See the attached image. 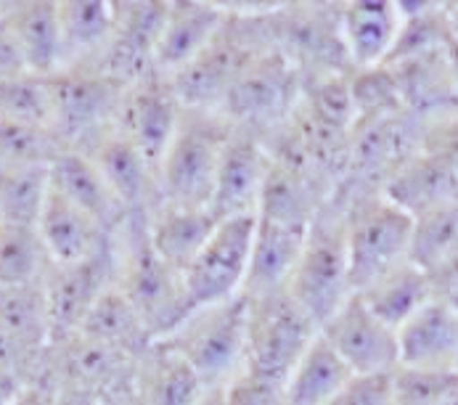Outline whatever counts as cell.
<instances>
[{
    "label": "cell",
    "mask_w": 458,
    "mask_h": 405,
    "mask_svg": "<svg viewBox=\"0 0 458 405\" xmlns=\"http://www.w3.org/2000/svg\"><path fill=\"white\" fill-rule=\"evenodd\" d=\"M247 313L244 297L197 308L162 342L197 371L207 390L228 387L247 368Z\"/></svg>",
    "instance_id": "obj_6"
},
{
    "label": "cell",
    "mask_w": 458,
    "mask_h": 405,
    "mask_svg": "<svg viewBox=\"0 0 458 405\" xmlns=\"http://www.w3.org/2000/svg\"><path fill=\"white\" fill-rule=\"evenodd\" d=\"M321 337L355 376L394 374L400 368L397 332L360 300V294H352L328 318L321 326Z\"/></svg>",
    "instance_id": "obj_13"
},
{
    "label": "cell",
    "mask_w": 458,
    "mask_h": 405,
    "mask_svg": "<svg viewBox=\"0 0 458 405\" xmlns=\"http://www.w3.org/2000/svg\"><path fill=\"white\" fill-rule=\"evenodd\" d=\"M204 395L197 371L167 342H154L138 358L132 398L140 405H199Z\"/></svg>",
    "instance_id": "obj_26"
},
{
    "label": "cell",
    "mask_w": 458,
    "mask_h": 405,
    "mask_svg": "<svg viewBox=\"0 0 458 405\" xmlns=\"http://www.w3.org/2000/svg\"><path fill=\"white\" fill-rule=\"evenodd\" d=\"M350 93H352V101H355L358 122L371 120V117L405 112L390 67L355 69L350 74Z\"/></svg>",
    "instance_id": "obj_40"
},
{
    "label": "cell",
    "mask_w": 458,
    "mask_h": 405,
    "mask_svg": "<svg viewBox=\"0 0 458 405\" xmlns=\"http://www.w3.org/2000/svg\"><path fill=\"white\" fill-rule=\"evenodd\" d=\"M443 302H448V305H451V308H454V310H456V313H458V291H454V294H448V297H443Z\"/></svg>",
    "instance_id": "obj_52"
},
{
    "label": "cell",
    "mask_w": 458,
    "mask_h": 405,
    "mask_svg": "<svg viewBox=\"0 0 458 405\" xmlns=\"http://www.w3.org/2000/svg\"><path fill=\"white\" fill-rule=\"evenodd\" d=\"M355 294H360V300L394 332H400L419 310L437 300L432 275L413 260L394 266Z\"/></svg>",
    "instance_id": "obj_32"
},
{
    "label": "cell",
    "mask_w": 458,
    "mask_h": 405,
    "mask_svg": "<svg viewBox=\"0 0 458 405\" xmlns=\"http://www.w3.org/2000/svg\"><path fill=\"white\" fill-rule=\"evenodd\" d=\"M0 120L54 128L51 74L21 72L0 80Z\"/></svg>",
    "instance_id": "obj_38"
},
{
    "label": "cell",
    "mask_w": 458,
    "mask_h": 405,
    "mask_svg": "<svg viewBox=\"0 0 458 405\" xmlns=\"http://www.w3.org/2000/svg\"><path fill=\"white\" fill-rule=\"evenodd\" d=\"M48 194H51V167L0 173V220L38 228Z\"/></svg>",
    "instance_id": "obj_37"
},
{
    "label": "cell",
    "mask_w": 458,
    "mask_h": 405,
    "mask_svg": "<svg viewBox=\"0 0 458 405\" xmlns=\"http://www.w3.org/2000/svg\"><path fill=\"white\" fill-rule=\"evenodd\" d=\"M331 405H397L393 374L352 376Z\"/></svg>",
    "instance_id": "obj_42"
},
{
    "label": "cell",
    "mask_w": 458,
    "mask_h": 405,
    "mask_svg": "<svg viewBox=\"0 0 458 405\" xmlns=\"http://www.w3.org/2000/svg\"><path fill=\"white\" fill-rule=\"evenodd\" d=\"M80 334L96 339L112 350H120L135 360L154 344L146 324L114 283L96 300V305L90 308L80 326Z\"/></svg>",
    "instance_id": "obj_34"
},
{
    "label": "cell",
    "mask_w": 458,
    "mask_h": 405,
    "mask_svg": "<svg viewBox=\"0 0 458 405\" xmlns=\"http://www.w3.org/2000/svg\"><path fill=\"white\" fill-rule=\"evenodd\" d=\"M432 275V283H435V291H437V300L448 297L458 291V249L445 260L440 263L437 268L429 273Z\"/></svg>",
    "instance_id": "obj_47"
},
{
    "label": "cell",
    "mask_w": 458,
    "mask_h": 405,
    "mask_svg": "<svg viewBox=\"0 0 458 405\" xmlns=\"http://www.w3.org/2000/svg\"><path fill=\"white\" fill-rule=\"evenodd\" d=\"M443 405H458V392H454V395H451V398H448Z\"/></svg>",
    "instance_id": "obj_53"
},
{
    "label": "cell",
    "mask_w": 458,
    "mask_h": 405,
    "mask_svg": "<svg viewBox=\"0 0 458 405\" xmlns=\"http://www.w3.org/2000/svg\"><path fill=\"white\" fill-rule=\"evenodd\" d=\"M24 384H27L24 376L13 366H8L5 360H0V405L13 403Z\"/></svg>",
    "instance_id": "obj_48"
},
{
    "label": "cell",
    "mask_w": 458,
    "mask_h": 405,
    "mask_svg": "<svg viewBox=\"0 0 458 405\" xmlns=\"http://www.w3.org/2000/svg\"><path fill=\"white\" fill-rule=\"evenodd\" d=\"M59 27H62V69L96 67L114 38V3L59 0Z\"/></svg>",
    "instance_id": "obj_30"
},
{
    "label": "cell",
    "mask_w": 458,
    "mask_h": 405,
    "mask_svg": "<svg viewBox=\"0 0 458 405\" xmlns=\"http://www.w3.org/2000/svg\"><path fill=\"white\" fill-rule=\"evenodd\" d=\"M270 165L273 156L260 135L233 128L217 167L212 199L207 209L217 220L258 217Z\"/></svg>",
    "instance_id": "obj_15"
},
{
    "label": "cell",
    "mask_w": 458,
    "mask_h": 405,
    "mask_svg": "<svg viewBox=\"0 0 458 405\" xmlns=\"http://www.w3.org/2000/svg\"><path fill=\"white\" fill-rule=\"evenodd\" d=\"M305 239H308V228L278 225L258 217L242 297L252 302V300H265L289 291Z\"/></svg>",
    "instance_id": "obj_20"
},
{
    "label": "cell",
    "mask_w": 458,
    "mask_h": 405,
    "mask_svg": "<svg viewBox=\"0 0 458 405\" xmlns=\"http://www.w3.org/2000/svg\"><path fill=\"white\" fill-rule=\"evenodd\" d=\"M385 67H390L393 72L400 101L408 114L419 117L421 122H429L435 117L458 112L456 80L448 64L445 48L437 54L394 62Z\"/></svg>",
    "instance_id": "obj_25"
},
{
    "label": "cell",
    "mask_w": 458,
    "mask_h": 405,
    "mask_svg": "<svg viewBox=\"0 0 458 405\" xmlns=\"http://www.w3.org/2000/svg\"><path fill=\"white\" fill-rule=\"evenodd\" d=\"M421 148L437 154L440 159H445L458 175V112H451V114H443V117H435V120L424 122Z\"/></svg>",
    "instance_id": "obj_43"
},
{
    "label": "cell",
    "mask_w": 458,
    "mask_h": 405,
    "mask_svg": "<svg viewBox=\"0 0 458 405\" xmlns=\"http://www.w3.org/2000/svg\"><path fill=\"white\" fill-rule=\"evenodd\" d=\"M38 233L54 266L90 263L114 247V236L101 228L88 212L64 199L54 186L38 220Z\"/></svg>",
    "instance_id": "obj_19"
},
{
    "label": "cell",
    "mask_w": 458,
    "mask_h": 405,
    "mask_svg": "<svg viewBox=\"0 0 458 405\" xmlns=\"http://www.w3.org/2000/svg\"><path fill=\"white\" fill-rule=\"evenodd\" d=\"M123 405H140V403H138V401H135V398H131V401H128V403H123Z\"/></svg>",
    "instance_id": "obj_54"
},
{
    "label": "cell",
    "mask_w": 458,
    "mask_h": 405,
    "mask_svg": "<svg viewBox=\"0 0 458 405\" xmlns=\"http://www.w3.org/2000/svg\"><path fill=\"white\" fill-rule=\"evenodd\" d=\"M220 5L225 8V21L220 32L189 67L170 77L186 106L220 112L239 74L258 54L273 46L265 27V13H270L278 3H220Z\"/></svg>",
    "instance_id": "obj_2"
},
{
    "label": "cell",
    "mask_w": 458,
    "mask_h": 405,
    "mask_svg": "<svg viewBox=\"0 0 458 405\" xmlns=\"http://www.w3.org/2000/svg\"><path fill=\"white\" fill-rule=\"evenodd\" d=\"M199 405H228V395H225V387H217V390H207V395L201 398Z\"/></svg>",
    "instance_id": "obj_49"
},
{
    "label": "cell",
    "mask_w": 458,
    "mask_h": 405,
    "mask_svg": "<svg viewBox=\"0 0 458 405\" xmlns=\"http://www.w3.org/2000/svg\"><path fill=\"white\" fill-rule=\"evenodd\" d=\"M114 283V247L112 252L80 263V266H54L46 278V297L54 324V342L77 334L85 316L96 300Z\"/></svg>",
    "instance_id": "obj_18"
},
{
    "label": "cell",
    "mask_w": 458,
    "mask_h": 405,
    "mask_svg": "<svg viewBox=\"0 0 458 405\" xmlns=\"http://www.w3.org/2000/svg\"><path fill=\"white\" fill-rule=\"evenodd\" d=\"M54 268L35 225L0 220V286L46 283Z\"/></svg>",
    "instance_id": "obj_35"
},
{
    "label": "cell",
    "mask_w": 458,
    "mask_h": 405,
    "mask_svg": "<svg viewBox=\"0 0 458 405\" xmlns=\"http://www.w3.org/2000/svg\"><path fill=\"white\" fill-rule=\"evenodd\" d=\"M217 223L220 220L207 207H183L170 202L159 204L146 220L148 239L157 255L181 273H186V268L197 260L201 247L215 233Z\"/></svg>",
    "instance_id": "obj_31"
},
{
    "label": "cell",
    "mask_w": 458,
    "mask_h": 405,
    "mask_svg": "<svg viewBox=\"0 0 458 405\" xmlns=\"http://www.w3.org/2000/svg\"><path fill=\"white\" fill-rule=\"evenodd\" d=\"M54 131L69 148H82L120 122L128 85L98 67H72L51 74Z\"/></svg>",
    "instance_id": "obj_10"
},
{
    "label": "cell",
    "mask_w": 458,
    "mask_h": 405,
    "mask_svg": "<svg viewBox=\"0 0 458 405\" xmlns=\"http://www.w3.org/2000/svg\"><path fill=\"white\" fill-rule=\"evenodd\" d=\"M352 376L350 366L318 334L284 384L286 405H331Z\"/></svg>",
    "instance_id": "obj_33"
},
{
    "label": "cell",
    "mask_w": 458,
    "mask_h": 405,
    "mask_svg": "<svg viewBox=\"0 0 458 405\" xmlns=\"http://www.w3.org/2000/svg\"><path fill=\"white\" fill-rule=\"evenodd\" d=\"M186 104L181 101L173 80L162 72H148L138 82H132L125 93L120 125L131 135L138 151L146 156V162L154 167L159 178L162 159L173 143V138L181 128Z\"/></svg>",
    "instance_id": "obj_14"
},
{
    "label": "cell",
    "mask_w": 458,
    "mask_h": 405,
    "mask_svg": "<svg viewBox=\"0 0 458 405\" xmlns=\"http://www.w3.org/2000/svg\"><path fill=\"white\" fill-rule=\"evenodd\" d=\"M424 122L408 112L360 120L350 138L347 165L339 183L382 191L394 170L421 148Z\"/></svg>",
    "instance_id": "obj_11"
},
{
    "label": "cell",
    "mask_w": 458,
    "mask_h": 405,
    "mask_svg": "<svg viewBox=\"0 0 458 405\" xmlns=\"http://www.w3.org/2000/svg\"><path fill=\"white\" fill-rule=\"evenodd\" d=\"M11 405H56V384H51L48 379L27 382Z\"/></svg>",
    "instance_id": "obj_46"
},
{
    "label": "cell",
    "mask_w": 458,
    "mask_h": 405,
    "mask_svg": "<svg viewBox=\"0 0 458 405\" xmlns=\"http://www.w3.org/2000/svg\"><path fill=\"white\" fill-rule=\"evenodd\" d=\"M167 11L170 0H117L114 38L96 67L128 88L154 72V56L167 21Z\"/></svg>",
    "instance_id": "obj_17"
},
{
    "label": "cell",
    "mask_w": 458,
    "mask_h": 405,
    "mask_svg": "<svg viewBox=\"0 0 458 405\" xmlns=\"http://www.w3.org/2000/svg\"><path fill=\"white\" fill-rule=\"evenodd\" d=\"M445 16H448V27H451V35L458 43V0L456 3H445Z\"/></svg>",
    "instance_id": "obj_50"
},
{
    "label": "cell",
    "mask_w": 458,
    "mask_h": 405,
    "mask_svg": "<svg viewBox=\"0 0 458 405\" xmlns=\"http://www.w3.org/2000/svg\"><path fill=\"white\" fill-rule=\"evenodd\" d=\"M258 217L220 220L183 278L194 310L242 297Z\"/></svg>",
    "instance_id": "obj_12"
},
{
    "label": "cell",
    "mask_w": 458,
    "mask_h": 405,
    "mask_svg": "<svg viewBox=\"0 0 458 405\" xmlns=\"http://www.w3.org/2000/svg\"><path fill=\"white\" fill-rule=\"evenodd\" d=\"M456 371H458V366H456Z\"/></svg>",
    "instance_id": "obj_55"
},
{
    "label": "cell",
    "mask_w": 458,
    "mask_h": 405,
    "mask_svg": "<svg viewBox=\"0 0 458 405\" xmlns=\"http://www.w3.org/2000/svg\"><path fill=\"white\" fill-rule=\"evenodd\" d=\"M445 54H448V64H451V72H454V80H456V90H458V43L454 40V38H451V43H448Z\"/></svg>",
    "instance_id": "obj_51"
},
{
    "label": "cell",
    "mask_w": 458,
    "mask_h": 405,
    "mask_svg": "<svg viewBox=\"0 0 458 405\" xmlns=\"http://www.w3.org/2000/svg\"><path fill=\"white\" fill-rule=\"evenodd\" d=\"M289 294L300 302L302 310L310 313L318 326H324L355 294L347 249V199L339 189H334L308 228Z\"/></svg>",
    "instance_id": "obj_3"
},
{
    "label": "cell",
    "mask_w": 458,
    "mask_h": 405,
    "mask_svg": "<svg viewBox=\"0 0 458 405\" xmlns=\"http://www.w3.org/2000/svg\"><path fill=\"white\" fill-rule=\"evenodd\" d=\"M0 13L35 74H56L62 69L59 0H11L0 3Z\"/></svg>",
    "instance_id": "obj_27"
},
{
    "label": "cell",
    "mask_w": 458,
    "mask_h": 405,
    "mask_svg": "<svg viewBox=\"0 0 458 405\" xmlns=\"http://www.w3.org/2000/svg\"><path fill=\"white\" fill-rule=\"evenodd\" d=\"M74 151H82L98 167V173L106 178L120 202L125 204L131 217L148 220L151 212L162 204V189L154 167L146 162V156L138 151V146L120 122Z\"/></svg>",
    "instance_id": "obj_16"
},
{
    "label": "cell",
    "mask_w": 458,
    "mask_h": 405,
    "mask_svg": "<svg viewBox=\"0 0 458 405\" xmlns=\"http://www.w3.org/2000/svg\"><path fill=\"white\" fill-rule=\"evenodd\" d=\"M342 3H278L265 13V27L278 51H284L305 77L350 74L342 24Z\"/></svg>",
    "instance_id": "obj_9"
},
{
    "label": "cell",
    "mask_w": 458,
    "mask_h": 405,
    "mask_svg": "<svg viewBox=\"0 0 458 405\" xmlns=\"http://www.w3.org/2000/svg\"><path fill=\"white\" fill-rule=\"evenodd\" d=\"M228 405H286V395L281 384L258 379L252 374H242L236 382L225 387Z\"/></svg>",
    "instance_id": "obj_44"
},
{
    "label": "cell",
    "mask_w": 458,
    "mask_h": 405,
    "mask_svg": "<svg viewBox=\"0 0 458 405\" xmlns=\"http://www.w3.org/2000/svg\"><path fill=\"white\" fill-rule=\"evenodd\" d=\"M339 24L352 69H374L387 64L403 19L394 0H347Z\"/></svg>",
    "instance_id": "obj_23"
},
{
    "label": "cell",
    "mask_w": 458,
    "mask_h": 405,
    "mask_svg": "<svg viewBox=\"0 0 458 405\" xmlns=\"http://www.w3.org/2000/svg\"><path fill=\"white\" fill-rule=\"evenodd\" d=\"M231 133L233 125L223 112L186 106L181 128L159 167L162 202L209 207L217 167Z\"/></svg>",
    "instance_id": "obj_5"
},
{
    "label": "cell",
    "mask_w": 458,
    "mask_h": 405,
    "mask_svg": "<svg viewBox=\"0 0 458 405\" xmlns=\"http://www.w3.org/2000/svg\"><path fill=\"white\" fill-rule=\"evenodd\" d=\"M305 74L276 46L258 54L231 85L220 112L233 128L270 138L292 117Z\"/></svg>",
    "instance_id": "obj_7"
},
{
    "label": "cell",
    "mask_w": 458,
    "mask_h": 405,
    "mask_svg": "<svg viewBox=\"0 0 458 405\" xmlns=\"http://www.w3.org/2000/svg\"><path fill=\"white\" fill-rule=\"evenodd\" d=\"M382 194L416 220L458 202V175L445 159L419 148L385 181Z\"/></svg>",
    "instance_id": "obj_22"
},
{
    "label": "cell",
    "mask_w": 458,
    "mask_h": 405,
    "mask_svg": "<svg viewBox=\"0 0 458 405\" xmlns=\"http://www.w3.org/2000/svg\"><path fill=\"white\" fill-rule=\"evenodd\" d=\"M114 286L128 297L154 342L170 337L194 313L183 273L157 255L146 217H128L114 233Z\"/></svg>",
    "instance_id": "obj_1"
},
{
    "label": "cell",
    "mask_w": 458,
    "mask_h": 405,
    "mask_svg": "<svg viewBox=\"0 0 458 405\" xmlns=\"http://www.w3.org/2000/svg\"><path fill=\"white\" fill-rule=\"evenodd\" d=\"M223 21L225 8L217 0H170L154 69L173 77L189 67L220 32Z\"/></svg>",
    "instance_id": "obj_21"
},
{
    "label": "cell",
    "mask_w": 458,
    "mask_h": 405,
    "mask_svg": "<svg viewBox=\"0 0 458 405\" xmlns=\"http://www.w3.org/2000/svg\"><path fill=\"white\" fill-rule=\"evenodd\" d=\"M21 72H30L24 64V56L0 13V80H8V77H16Z\"/></svg>",
    "instance_id": "obj_45"
},
{
    "label": "cell",
    "mask_w": 458,
    "mask_h": 405,
    "mask_svg": "<svg viewBox=\"0 0 458 405\" xmlns=\"http://www.w3.org/2000/svg\"><path fill=\"white\" fill-rule=\"evenodd\" d=\"M397 344L400 366L456 371L458 313L443 300L429 302L397 332Z\"/></svg>",
    "instance_id": "obj_29"
},
{
    "label": "cell",
    "mask_w": 458,
    "mask_h": 405,
    "mask_svg": "<svg viewBox=\"0 0 458 405\" xmlns=\"http://www.w3.org/2000/svg\"><path fill=\"white\" fill-rule=\"evenodd\" d=\"M334 194V186L289 162L273 159L265 189H262L258 217L292 225V228H310L318 209Z\"/></svg>",
    "instance_id": "obj_24"
},
{
    "label": "cell",
    "mask_w": 458,
    "mask_h": 405,
    "mask_svg": "<svg viewBox=\"0 0 458 405\" xmlns=\"http://www.w3.org/2000/svg\"><path fill=\"white\" fill-rule=\"evenodd\" d=\"M397 405H443L458 392V371L400 366L393 374Z\"/></svg>",
    "instance_id": "obj_41"
},
{
    "label": "cell",
    "mask_w": 458,
    "mask_h": 405,
    "mask_svg": "<svg viewBox=\"0 0 458 405\" xmlns=\"http://www.w3.org/2000/svg\"><path fill=\"white\" fill-rule=\"evenodd\" d=\"M347 199V249L352 291L366 289L394 266L411 260L413 217L394 207L382 191L339 183Z\"/></svg>",
    "instance_id": "obj_4"
},
{
    "label": "cell",
    "mask_w": 458,
    "mask_h": 405,
    "mask_svg": "<svg viewBox=\"0 0 458 405\" xmlns=\"http://www.w3.org/2000/svg\"><path fill=\"white\" fill-rule=\"evenodd\" d=\"M69 151L54 128L0 120V173L27 167H54V162Z\"/></svg>",
    "instance_id": "obj_36"
},
{
    "label": "cell",
    "mask_w": 458,
    "mask_h": 405,
    "mask_svg": "<svg viewBox=\"0 0 458 405\" xmlns=\"http://www.w3.org/2000/svg\"><path fill=\"white\" fill-rule=\"evenodd\" d=\"M51 186L82 212H88L112 236L128 223V209L112 191L98 167L82 154L69 148L51 167Z\"/></svg>",
    "instance_id": "obj_28"
},
{
    "label": "cell",
    "mask_w": 458,
    "mask_h": 405,
    "mask_svg": "<svg viewBox=\"0 0 458 405\" xmlns=\"http://www.w3.org/2000/svg\"><path fill=\"white\" fill-rule=\"evenodd\" d=\"M458 249V202L413 220L411 260L427 273L445 263Z\"/></svg>",
    "instance_id": "obj_39"
},
{
    "label": "cell",
    "mask_w": 458,
    "mask_h": 405,
    "mask_svg": "<svg viewBox=\"0 0 458 405\" xmlns=\"http://www.w3.org/2000/svg\"><path fill=\"white\" fill-rule=\"evenodd\" d=\"M250 302V300H247ZM321 334V326L289 294L252 300L247 313V368L258 379L286 384L294 366Z\"/></svg>",
    "instance_id": "obj_8"
}]
</instances>
